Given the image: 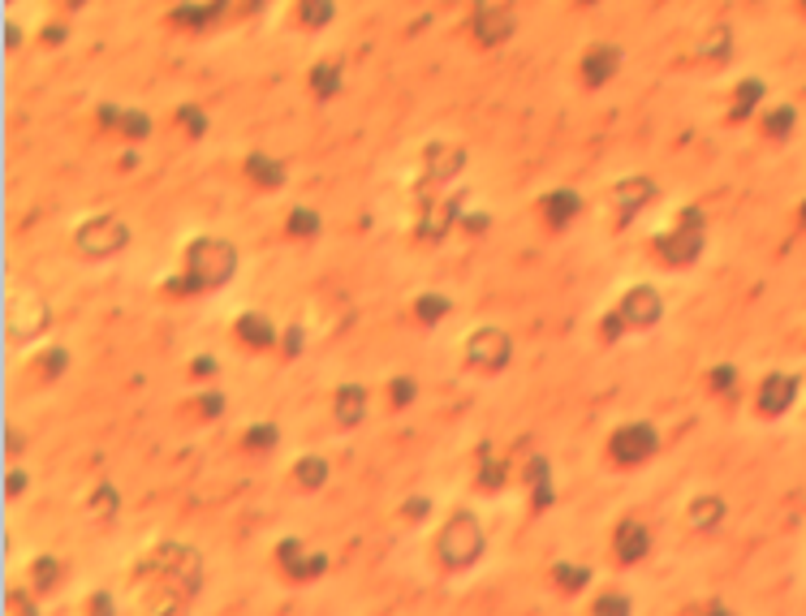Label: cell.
<instances>
[{"label":"cell","mask_w":806,"mask_h":616,"mask_svg":"<svg viewBox=\"0 0 806 616\" xmlns=\"http://www.w3.org/2000/svg\"><path fill=\"white\" fill-rule=\"evenodd\" d=\"M324 569H328V556H324V551H306V560L289 574V578H294V582H315Z\"/></svg>","instance_id":"ab89813d"},{"label":"cell","mask_w":806,"mask_h":616,"mask_svg":"<svg viewBox=\"0 0 806 616\" xmlns=\"http://www.w3.org/2000/svg\"><path fill=\"white\" fill-rule=\"evenodd\" d=\"M651 246H656V255L669 263V267H690V263H699V255H703V246H707L703 212H699V207H681L677 220H672L669 228H660Z\"/></svg>","instance_id":"277c9868"},{"label":"cell","mask_w":806,"mask_h":616,"mask_svg":"<svg viewBox=\"0 0 806 616\" xmlns=\"http://www.w3.org/2000/svg\"><path fill=\"white\" fill-rule=\"evenodd\" d=\"M466 198L471 195H427L418 198V237L423 242H440V237H449L453 225L466 216L462 207H466Z\"/></svg>","instance_id":"52a82bcc"},{"label":"cell","mask_w":806,"mask_h":616,"mask_svg":"<svg viewBox=\"0 0 806 616\" xmlns=\"http://www.w3.org/2000/svg\"><path fill=\"white\" fill-rule=\"evenodd\" d=\"M234 336L246 345V350H272V345L280 341L276 324H272L264 311H246V315H237V320H234Z\"/></svg>","instance_id":"ac0fdd59"},{"label":"cell","mask_w":806,"mask_h":616,"mask_svg":"<svg viewBox=\"0 0 806 616\" xmlns=\"http://www.w3.org/2000/svg\"><path fill=\"white\" fill-rule=\"evenodd\" d=\"M729 48H733V31H729V22H716V27H707V35L699 39V61H716V65H725L729 61Z\"/></svg>","instance_id":"cb8c5ba5"},{"label":"cell","mask_w":806,"mask_h":616,"mask_svg":"<svg viewBox=\"0 0 806 616\" xmlns=\"http://www.w3.org/2000/svg\"><path fill=\"white\" fill-rule=\"evenodd\" d=\"M621 69V48H612V43H595V48H587L582 52V61H578V78H582V87H604L612 82V73Z\"/></svg>","instance_id":"e0dca14e"},{"label":"cell","mask_w":806,"mask_h":616,"mask_svg":"<svg viewBox=\"0 0 806 616\" xmlns=\"http://www.w3.org/2000/svg\"><path fill=\"white\" fill-rule=\"evenodd\" d=\"M449 311H453V302H449L444 293H418V297H414V320H418V324H427V327L440 324Z\"/></svg>","instance_id":"f1b7e54d"},{"label":"cell","mask_w":806,"mask_h":616,"mask_svg":"<svg viewBox=\"0 0 806 616\" xmlns=\"http://www.w3.org/2000/svg\"><path fill=\"white\" fill-rule=\"evenodd\" d=\"M35 371H39L43 380H57V375H65V371H69V350H61V345L43 350V354L35 358Z\"/></svg>","instance_id":"d6a6232c"},{"label":"cell","mask_w":806,"mask_h":616,"mask_svg":"<svg viewBox=\"0 0 806 616\" xmlns=\"http://www.w3.org/2000/svg\"><path fill=\"white\" fill-rule=\"evenodd\" d=\"M276 440H280V431H276L272 422H255V427H246V435H242L246 449H272Z\"/></svg>","instance_id":"f35d334b"},{"label":"cell","mask_w":806,"mask_h":616,"mask_svg":"<svg viewBox=\"0 0 806 616\" xmlns=\"http://www.w3.org/2000/svg\"><path fill=\"white\" fill-rule=\"evenodd\" d=\"M483 521L474 518L471 509H457V513H449V521L440 526L436 535V565L440 569H449V574H462V569H471L474 560L483 556Z\"/></svg>","instance_id":"3957f363"},{"label":"cell","mask_w":806,"mask_h":616,"mask_svg":"<svg viewBox=\"0 0 806 616\" xmlns=\"http://www.w3.org/2000/svg\"><path fill=\"white\" fill-rule=\"evenodd\" d=\"M738 384V371L729 366V362H720V366H711V389L716 392H729Z\"/></svg>","instance_id":"ee69618b"},{"label":"cell","mask_w":806,"mask_h":616,"mask_svg":"<svg viewBox=\"0 0 806 616\" xmlns=\"http://www.w3.org/2000/svg\"><path fill=\"white\" fill-rule=\"evenodd\" d=\"M462 358H466V366L479 371V375H496V371L509 366V358H513V336L496 324L474 327L471 336H466V345H462Z\"/></svg>","instance_id":"8992f818"},{"label":"cell","mask_w":806,"mask_h":616,"mask_svg":"<svg viewBox=\"0 0 806 616\" xmlns=\"http://www.w3.org/2000/svg\"><path fill=\"white\" fill-rule=\"evenodd\" d=\"M626 320H621V311H608L604 320H600V332H604V341H621V332H626Z\"/></svg>","instance_id":"f6af8a7d"},{"label":"cell","mask_w":806,"mask_h":616,"mask_svg":"<svg viewBox=\"0 0 806 616\" xmlns=\"http://www.w3.org/2000/svg\"><path fill=\"white\" fill-rule=\"evenodd\" d=\"M617 311H621V320L630 327H656L664 320V297H660L656 285H630L621 293Z\"/></svg>","instance_id":"7c38bea8"},{"label":"cell","mask_w":806,"mask_h":616,"mask_svg":"<svg viewBox=\"0 0 806 616\" xmlns=\"http://www.w3.org/2000/svg\"><path fill=\"white\" fill-rule=\"evenodd\" d=\"M487 225H492L487 216H462V228H466V233H483Z\"/></svg>","instance_id":"f5cc1de1"},{"label":"cell","mask_w":806,"mask_h":616,"mask_svg":"<svg viewBox=\"0 0 806 616\" xmlns=\"http://www.w3.org/2000/svg\"><path fill=\"white\" fill-rule=\"evenodd\" d=\"M526 483L535 487V509H548V504H552V466H548L543 457H535V461H531V474H526Z\"/></svg>","instance_id":"4dcf8cb0"},{"label":"cell","mask_w":806,"mask_h":616,"mask_svg":"<svg viewBox=\"0 0 806 616\" xmlns=\"http://www.w3.org/2000/svg\"><path fill=\"white\" fill-rule=\"evenodd\" d=\"M190 375H195V380H211V375H216V358H195V362H190Z\"/></svg>","instance_id":"681fc988"},{"label":"cell","mask_w":806,"mask_h":616,"mask_svg":"<svg viewBox=\"0 0 806 616\" xmlns=\"http://www.w3.org/2000/svg\"><path fill=\"white\" fill-rule=\"evenodd\" d=\"M656 198H660V186L651 177H621L612 186V228H630L634 216L647 212Z\"/></svg>","instance_id":"9c48e42d"},{"label":"cell","mask_w":806,"mask_h":616,"mask_svg":"<svg viewBox=\"0 0 806 616\" xmlns=\"http://www.w3.org/2000/svg\"><path fill=\"white\" fill-rule=\"evenodd\" d=\"M87 608H91V616H112V599H108V595H91V604H87Z\"/></svg>","instance_id":"f907efd6"},{"label":"cell","mask_w":806,"mask_h":616,"mask_svg":"<svg viewBox=\"0 0 806 616\" xmlns=\"http://www.w3.org/2000/svg\"><path fill=\"white\" fill-rule=\"evenodd\" d=\"M388 397H393V405H397V410H402V405H410V401H414V397H418V384H414V380H410V375H397V380H393V384H388Z\"/></svg>","instance_id":"b9f144b4"},{"label":"cell","mask_w":806,"mask_h":616,"mask_svg":"<svg viewBox=\"0 0 806 616\" xmlns=\"http://www.w3.org/2000/svg\"><path fill=\"white\" fill-rule=\"evenodd\" d=\"M319 228H324V220H319V212H315V207H294V212H289V220H285V233H289V237H298V242L319 237Z\"/></svg>","instance_id":"83f0119b"},{"label":"cell","mask_w":806,"mask_h":616,"mask_svg":"<svg viewBox=\"0 0 806 616\" xmlns=\"http://www.w3.org/2000/svg\"><path fill=\"white\" fill-rule=\"evenodd\" d=\"M707 616H733V612H729V608H720V604H716V608H707Z\"/></svg>","instance_id":"11a10c76"},{"label":"cell","mask_w":806,"mask_h":616,"mask_svg":"<svg viewBox=\"0 0 806 616\" xmlns=\"http://www.w3.org/2000/svg\"><path fill=\"white\" fill-rule=\"evenodd\" d=\"M61 39H65V27H48L43 31V43H61Z\"/></svg>","instance_id":"db71d44e"},{"label":"cell","mask_w":806,"mask_h":616,"mask_svg":"<svg viewBox=\"0 0 806 616\" xmlns=\"http://www.w3.org/2000/svg\"><path fill=\"white\" fill-rule=\"evenodd\" d=\"M96 126L108 134H126V138H134L142 142L147 134H151V117L142 112V108H117V104H100L96 108Z\"/></svg>","instance_id":"5bb4252c"},{"label":"cell","mask_w":806,"mask_h":616,"mask_svg":"<svg viewBox=\"0 0 806 616\" xmlns=\"http://www.w3.org/2000/svg\"><path fill=\"white\" fill-rule=\"evenodd\" d=\"M630 595H621V590H604L595 604H591V616H630Z\"/></svg>","instance_id":"d590c367"},{"label":"cell","mask_w":806,"mask_h":616,"mask_svg":"<svg viewBox=\"0 0 806 616\" xmlns=\"http://www.w3.org/2000/svg\"><path fill=\"white\" fill-rule=\"evenodd\" d=\"M578 212H582V195L570 190V186L548 190V195L539 198V216H543V225H548V228H565Z\"/></svg>","instance_id":"ffe728a7"},{"label":"cell","mask_w":806,"mask_h":616,"mask_svg":"<svg viewBox=\"0 0 806 616\" xmlns=\"http://www.w3.org/2000/svg\"><path fill=\"white\" fill-rule=\"evenodd\" d=\"M371 410V392L363 384H341L333 392V419L336 427H358Z\"/></svg>","instance_id":"d6986e66"},{"label":"cell","mask_w":806,"mask_h":616,"mask_svg":"<svg viewBox=\"0 0 806 616\" xmlns=\"http://www.w3.org/2000/svg\"><path fill=\"white\" fill-rule=\"evenodd\" d=\"M341 82H345V69L336 57H324V61H315L311 73H306V87H311V96L315 99H333L341 91Z\"/></svg>","instance_id":"7402d4cb"},{"label":"cell","mask_w":806,"mask_h":616,"mask_svg":"<svg viewBox=\"0 0 806 616\" xmlns=\"http://www.w3.org/2000/svg\"><path fill=\"white\" fill-rule=\"evenodd\" d=\"M117 509H121L117 487H112V483H96V491H91V518L112 521V518H117Z\"/></svg>","instance_id":"1f68e13d"},{"label":"cell","mask_w":806,"mask_h":616,"mask_svg":"<svg viewBox=\"0 0 806 616\" xmlns=\"http://www.w3.org/2000/svg\"><path fill=\"white\" fill-rule=\"evenodd\" d=\"M794 121H798V112H794L789 104H780V108H772V112L764 117V134H768V138H785V134L794 130Z\"/></svg>","instance_id":"8d00e7d4"},{"label":"cell","mask_w":806,"mask_h":616,"mask_svg":"<svg viewBox=\"0 0 806 616\" xmlns=\"http://www.w3.org/2000/svg\"><path fill=\"white\" fill-rule=\"evenodd\" d=\"M427 509H432V504H427L423 496H414V500H405V504H402V513L410 521H423V518H427Z\"/></svg>","instance_id":"c3c4849f"},{"label":"cell","mask_w":806,"mask_h":616,"mask_svg":"<svg viewBox=\"0 0 806 616\" xmlns=\"http://www.w3.org/2000/svg\"><path fill=\"white\" fill-rule=\"evenodd\" d=\"M195 405H203V414H207V419H220V410H225V397H220V392H207V397H199Z\"/></svg>","instance_id":"7dc6e473"},{"label":"cell","mask_w":806,"mask_h":616,"mask_svg":"<svg viewBox=\"0 0 806 616\" xmlns=\"http://www.w3.org/2000/svg\"><path fill=\"white\" fill-rule=\"evenodd\" d=\"M462 168H466V147H462V142L436 138V142H427V147H423V177H427L432 186L453 181Z\"/></svg>","instance_id":"4fadbf2b"},{"label":"cell","mask_w":806,"mask_h":616,"mask_svg":"<svg viewBox=\"0 0 806 616\" xmlns=\"http://www.w3.org/2000/svg\"><path fill=\"white\" fill-rule=\"evenodd\" d=\"M242 168H246V177H250L255 186H264V190H280V186L289 181L285 164L276 160V156H264V151H250V156L242 160Z\"/></svg>","instance_id":"44dd1931"},{"label":"cell","mask_w":806,"mask_h":616,"mask_svg":"<svg viewBox=\"0 0 806 616\" xmlns=\"http://www.w3.org/2000/svg\"><path fill=\"white\" fill-rule=\"evenodd\" d=\"M27 483H31V479H27L22 470H9V483H4V491H9V496H18V491H22Z\"/></svg>","instance_id":"816d5d0a"},{"label":"cell","mask_w":806,"mask_h":616,"mask_svg":"<svg viewBox=\"0 0 806 616\" xmlns=\"http://www.w3.org/2000/svg\"><path fill=\"white\" fill-rule=\"evenodd\" d=\"M9 616H39L35 599L27 590H9Z\"/></svg>","instance_id":"7bdbcfd3"},{"label":"cell","mask_w":806,"mask_h":616,"mask_svg":"<svg viewBox=\"0 0 806 616\" xmlns=\"http://www.w3.org/2000/svg\"><path fill=\"white\" fill-rule=\"evenodd\" d=\"M294 18H298L303 31H324V27L336 18V4H328V0H303V4L294 9Z\"/></svg>","instance_id":"4316f807"},{"label":"cell","mask_w":806,"mask_h":616,"mask_svg":"<svg viewBox=\"0 0 806 616\" xmlns=\"http://www.w3.org/2000/svg\"><path fill=\"white\" fill-rule=\"evenodd\" d=\"M518 31V13L509 4H479L471 13V35L479 48H496Z\"/></svg>","instance_id":"8fae6325"},{"label":"cell","mask_w":806,"mask_h":616,"mask_svg":"<svg viewBox=\"0 0 806 616\" xmlns=\"http://www.w3.org/2000/svg\"><path fill=\"white\" fill-rule=\"evenodd\" d=\"M280 336H285V341H280V345H285V358L303 354V345H306V332H303V327H285Z\"/></svg>","instance_id":"bcb514c9"},{"label":"cell","mask_w":806,"mask_h":616,"mask_svg":"<svg viewBox=\"0 0 806 616\" xmlns=\"http://www.w3.org/2000/svg\"><path fill=\"white\" fill-rule=\"evenodd\" d=\"M130 237H134V228L126 225L121 216L100 212V216H87L82 225L73 228V250L82 259H112V255H121L130 246Z\"/></svg>","instance_id":"5b68a950"},{"label":"cell","mask_w":806,"mask_h":616,"mask_svg":"<svg viewBox=\"0 0 806 616\" xmlns=\"http://www.w3.org/2000/svg\"><path fill=\"white\" fill-rule=\"evenodd\" d=\"M138 612L142 616H177L190 608L203 590V556L190 543H156L134 565Z\"/></svg>","instance_id":"6da1fadb"},{"label":"cell","mask_w":806,"mask_h":616,"mask_svg":"<svg viewBox=\"0 0 806 616\" xmlns=\"http://www.w3.org/2000/svg\"><path fill=\"white\" fill-rule=\"evenodd\" d=\"M57 578H61V560H57V556H39V560H31V586L35 590H52Z\"/></svg>","instance_id":"836d02e7"},{"label":"cell","mask_w":806,"mask_h":616,"mask_svg":"<svg viewBox=\"0 0 806 616\" xmlns=\"http://www.w3.org/2000/svg\"><path fill=\"white\" fill-rule=\"evenodd\" d=\"M764 99V82L759 78H746L738 82V91H733V108H729V121H746L750 117V108Z\"/></svg>","instance_id":"f546056e"},{"label":"cell","mask_w":806,"mask_h":616,"mask_svg":"<svg viewBox=\"0 0 806 616\" xmlns=\"http://www.w3.org/2000/svg\"><path fill=\"white\" fill-rule=\"evenodd\" d=\"M328 474H333V470H328V461H324V457H315V453L294 461V483L306 487V491H319V487L328 483Z\"/></svg>","instance_id":"484cf974"},{"label":"cell","mask_w":806,"mask_h":616,"mask_svg":"<svg viewBox=\"0 0 806 616\" xmlns=\"http://www.w3.org/2000/svg\"><path fill=\"white\" fill-rule=\"evenodd\" d=\"M686 521H690L695 530L720 526V521H725V500H720V496H695L690 509H686Z\"/></svg>","instance_id":"d4e9b609"},{"label":"cell","mask_w":806,"mask_h":616,"mask_svg":"<svg viewBox=\"0 0 806 616\" xmlns=\"http://www.w3.org/2000/svg\"><path fill=\"white\" fill-rule=\"evenodd\" d=\"M660 449V435L651 422H621L612 435H608V457L617 466H642L647 457Z\"/></svg>","instance_id":"ba28073f"},{"label":"cell","mask_w":806,"mask_h":616,"mask_svg":"<svg viewBox=\"0 0 806 616\" xmlns=\"http://www.w3.org/2000/svg\"><path fill=\"white\" fill-rule=\"evenodd\" d=\"M229 4H173L168 9V27H181V31H203L211 27Z\"/></svg>","instance_id":"603a6c76"},{"label":"cell","mask_w":806,"mask_h":616,"mask_svg":"<svg viewBox=\"0 0 806 616\" xmlns=\"http://www.w3.org/2000/svg\"><path fill=\"white\" fill-rule=\"evenodd\" d=\"M48 324H52V311H48V302H39L35 293H18V297L9 302V311H4V327H9V336H13L18 345L43 336Z\"/></svg>","instance_id":"30bf717a"},{"label":"cell","mask_w":806,"mask_h":616,"mask_svg":"<svg viewBox=\"0 0 806 616\" xmlns=\"http://www.w3.org/2000/svg\"><path fill=\"white\" fill-rule=\"evenodd\" d=\"M552 578H557L561 590H582V586L591 582V569H587V565H565V560H561V565H552Z\"/></svg>","instance_id":"e575fe53"},{"label":"cell","mask_w":806,"mask_h":616,"mask_svg":"<svg viewBox=\"0 0 806 616\" xmlns=\"http://www.w3.org/2000/svg\"><path fill=\"white\" fill-rule=\"evenodd\" d=\"M237 276V246L229 237H195L186 246L181 276L165 281V293H211Z\"/></svg>","instance_id":"7a4b0ae2"},{"label":"cell","mask_w":806,"mask_h":616,"mask_svg":"<svg viewBox=\"0 0 806 616\" xmlns=\"http://www.w3.org/2000/svg\"><path fill=\"white\" fill-rule=\"evenodd\" d=\"M177 126L190 134V138H203L207 134V112H203L199 104H181L177 108Z\"/></svg>","instance_id":"74e56055"},{"label":"cell","mask_w":806,"mask_h":616,"mask_svg":"<svg viewBox=\"0 0 806 616\" xmlns=\"http://www.w3.org/2000/svg\"><path fill=\"white\" fill-rule=\"evenodd\" d=\"M276 560L285 565V574H294V569H298V565L306 560L303 539H280V548H276Z\"/></svg>","instance_id":"60d3db41"},{"label":"cell","mask_w":806,"mask_h":616,"mask_svg":"<svg viewBox=\"0 0 806 616\" xmlns=\"http://www.w3.org/2000/svg\"><path fill=\"white\" fill-rule=\"evenodd\" d=\"M647 551H651V530H647V521H639V518L617 521V530H612V556H617L621 565H639V560H647Z\"/></svg>","instance_id":"9a60e30c"},{"label":"cell","mask_w":806,"mask_h":616,"mask_svg":"<svg viewBox=\"0 0 806 616\" xmlns=\"http://www.w3.org/2000/svg\"><path fill=\"white\" fill-rule=\"evenodd\" d=\"M802 225H806V203H802Z\"/></svg>","instance_id":"9f6ffc18"},{"label":"cell","mask_w":806,"mask_h":616,"mask_svg":"<svg viewBox=\"0 0 806 616\" xmlns=\"http://www.w3.org/2000/svg\"><path fill=\"white\" fill-rule=\"evenodd\" d=\"M794 397H798V375H789V371H772V375H764L755 405H759V414L776 419V414H785V410L794 405Z\"/></svg>","instance_id":"2e32d148"}]
</instances>
